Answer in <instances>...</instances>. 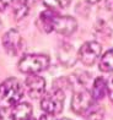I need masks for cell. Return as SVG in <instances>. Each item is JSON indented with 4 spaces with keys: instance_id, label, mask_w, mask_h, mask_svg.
Returning a JSON list of instances; mask_svg holds the SVG:
<instances>
[{
    "instance_id": "d6986e66",
    "label": "cell",
    "mask_w": 113,
    "mask_h": 120,
    "mask_svg": "<svg viewBox=\"0 0 113 120\" xmlns=\"http://www.w3.org/2000/svg\"><path fill=\"white\" fill-rule=\"evenodd\" d=\"M39 120H57V119H55V116L53 115V114L46 113V114H43V115L39 118Z\"/></svg>"
},
{
    "instance_id": "d4e9b609",
    "label": "cell",
    "mask_w": 113,
    "mask_h": 120,
    "mask_svg": "<svg viewBox=\"0 0 113 120\" xmlns=\"http://www.w3.org/2000/svg\"><path fill=\"white\" fill-rule=\"evenodd\" d=\"M62 120H69V119H62Z\"/></svg>"
},
{
    "instance_id": "4fadbf2b",
    "label": "cell",
    "mask_w": 113,
    "mask_h": 120,
    "mask_svg": "<svg viewBox=\"0 0 113 120\" xmlns=\"http://www.w3.org/2000/svg\"><path fill=\"white\" fill-rule=\"evenodd\" d=\"M100 70L103 72H112L113 71V49L107 50L100 60Z\"/></svg>"
},
{
    "instance_id": "cb8c5ba5",
    "label": "cell",
    "mask_w": 113,
    "mask_h": 120,
    "mask_svg": "<svg viewBox=\"0 0 113 120\" xmlns=\"http://www.w3.org/2000/svg\"><path fill=\"white\" fill-rule=\"evenodd\" d=\"M25 120H36V119H33V118L31 116V118H28V119H25Z\"/></svg>"
},
{
    "instance_id": "ba28073f",
    "label": "cell",
    "mask_w": 113,
    "mask_h": 120,
    "mask_svg": "<svg viewBox=\"0 0 113 120\" xmlns=\"http://www.w3.org/2000/svg\"><path fill=\"white\" fill-rule=\"evenodd\" d=\"M76 28H78V22L74 17L57 15V17L54 20L53 31H55L63 36H70L76 31Z\"/></svg>"
},
{
    "instance_id": "277c9868",
    "label": "cell",
    "mask_w": 113,
    "mask_h": 120,
    "mask_svg": "<svg viewBox=\"0 0 113 120\" xmlns=\"http://www.w3.org/2000/svg\"><path fill=\"white\" fill-rule=\"evenodd\" d=\"M94 102H95V99H94L92 94L85 87H82V88L74 92V96L71 99V109L74 113L82 115V114H85L91 108Z\"/></svg>"
},
{
    "instance_id": "e0dca14e",
    "label": "cell",
    "mask_w": 113,
    "mask_h": 120,
    "mask_svg": "<svg viewBox=\"0 0 113 120\" xmlns=\"http://www.w3.org/2000/svg\"><path fill=\"white\" fill-rule=\"evenodd\" d=\"M107 93H108L109 99L113 102V76L109 79L108 83H107Z\"/></svg>"
},
{
    "instance_id": "5bb4252c",
    "label": "cell",
    "mask_w": 113,
    "mask_h": 120,
    "mask_svg": "<svg viewBox=\"0 0 113 120\" xmlns=\"http://www.w3.org/2000/svg\"><path fill=\"white\" fill-rule=\"evenodd\" d=\"M30 11V5L25 1V0H17L14 8V16L16 20L23 19Z\"/></svg>"
},
{
    "instance_id": "44dd1931",
    "label": "cell",
    "mask_w": 113,
    "mask_h": 120,
    "mask_svg": "<svg viewBox=\"0 0 113 120\" xmlns=\"http://www.w3.org/2000/svg\"><path fill=\"white\" fill-rule=\"evenodd\" d=\"M106 8L109 11H113V0H106Z\"/></svg>"
},
{
    "instance_id": "603a6c76",
    "label": "cell",
    "mask_w": 113,
    "mask_h": 120,
    "mask_svg": "<svg viewBox=\"0 0 113 120\" xmlns=\"http://www.w3.org/2000/svg\"><path fill=\"white\" fill-rule=\"evenodd\" d=\"M86 3H89V4H96V3H98L101 1V0H85Z\"/></svg>"
},
{
    "instance_id": "ffe728a7",
    "label": "cell",
    "mask_w": 113,
    "mask_h": 120,
    "mask_svg": "<svg viewBox=\"0 0 113 120\" xmlns=\"http://www.w3.org/2000/svg\"><path fill=\"white\" fill-rule=\"evenodd\" d=\"M4 112H5V109H3V112L0 113V120H12L11 113H10L9 115H6V114H5Z\"/></svg>"
},
{
    "instance_id": "ac0fdd59",
    "label": "cell",
    "mask_w": 113,
    "mask_h": 120,
    "mask_svg": "<svg viewBox=\"0 0 113 120\" xmlns=\"http://www.w3.org/2000/svg\"><path fill=\"white\" fill-rule=\"evenodd\" d=\"M11 3L12 0H0V11H4L6 8H9Z\"/></svg>"
},
{
    "instance_id": "7c38bea8",
    "label": "cell",
    "mask_w": 113,
    "mask_h": 120,
    "mask_svg": "<svg viewBox=\"0 0 113 120\" xmlns=\"http://www.w3.org/2000/svg\"><path fill=\"white\" fill-rule=\"evenodd\" d=\"M59 60L65 65H71L75 63L76 58H75V53H74V49L71 48V45L64 44L59 49Z\"/></svg>"
},
{
    "instance_id": "6da1fadb",
    "label": "cell",
    "mask_w": 113,
    "mask_h": 120,
    "mask_svg": "<svg viewBox=\"0 0 113 120\" xmlns=\"http://www.w3.org/2000/svg\"><path fill=\"white\" fill-rule=\"evenodd\" d=\"M23 97V86L21 82L15 79H6L0 83V108L10 109L16 105Z\"/></svg>"
},
{
    "instance_id": "3957f363",
    "label": "cell",
    "mask_w": 113,
    "mask_h": 120,
    "mask_svg": "<svg viewBox=\"0 0 113 120\" xmlns=\"http://www.w3.org/2000/svg\"><path fill=\"white\" fill-rule=\"evenodd\" d=\"M64 102H65V94L63 90L55 87L49 92H47L46 94H43L41 99V108L43 112L57 115L63 112Z\"/></svg>"
},
{
    "instance_id": "30bf717a",
    "label": "cell",
    "mask_w": 113,
    "mask_h": 120,
    "mask_svg": "<svg viewBox=\"0 0 113 120\" xmlns=\"http://www.w3.org/2000/svg\"><path fill=\"white\" fill-rule=\"evenodd\" d=\"M57 17V14L54 12V10H46L39 15V21H41V26L47 33L53 31V26H54V20Z\"/></svg>"
},
{
    "instance_id": "2e32d148",
    "label": "cell",
    "mask_w": 113,
    "mask_h": 120,
    "mask_svg": "<svg viewBox=\"0 0 113 120\" xmlns=\"http://www.w3.org/2000/svg\"><path fill=\"white\" fill-rule=\"evenodd\" d=\"M42 1L51 10H62L69 6L71 0H42Z\"/></svg>"
},
{
    "instance_id": "7402d4cb",
    "label": "cell",
    "mask_w": 113,
    "mask_h": 120,
    "mask_svg": "<svg viewBox=\"0 0 113 120\" xmlns=\"http://www.w3.org/2000/svg\"><path fill=\"white\" fill-rule=\"evenodd\" d=\"M25 1L27 3V4L30 5V6H32V5H35L37 1H38V0H25Z\"/></svg>"
},
{
    "instance_id": "52a82bcc",
    "label": "cell",
    "mask_w": 113,
    "mask_h": 120,
    "mask_svg": "<svg viewBox=\"0 0 113 120\" xmlns=\"http://www.w3.org/2000/svg\"><path fill=\"white\" fill-rule=\"evenodd\" d=\"M3 45L9 55L11 56L17 55L20 50L22 49V38H21L19 31L16 30L8 31L3 37Z\"/></svg>"
},
{
    "instance_id": "8992f818",
    "label": "cell",
    "mask_w": 113,
    "mask_h": 120,
    "mask_svg": "<svg viewBox=\"0 0 113 120\" xmlns=\"http://www.w3.org/2000/svg\"><path fill=\"white\" fill-rule=\"evenodd\" d=\"M25 87L27 90L28 96L32 99H39L44 94L46 81L42 76H38L36 74H30V76L26 79Z\"/></svg>"
},
{
    "instance_id": "7a4b0ae2",
    "label": "cell",
    "mask_w": 113,
    "mask_h": 120,
    "mask_svg": "<svg viewBox=\"0 0 113 120\" xmlns=\"http://www.w3.org/2000/svg\"><path fill=\"white\" fill-rule=\"evenodd\" d=\"M49 64L51 59L44 54H28L19 61V70L23 74H38L47 70Z\"/></svg>"
},
{
    "instance_id": "9a60e30c",
    "label": "cell",
    "mask_w": 113,
    "mask_h": 120,
    "mask_svg": "<svg viewBox=\"0 0 113 120\" xmlns=\"http://www.w3.org/2000/svg\"><path fill=\"white\" fill-rule=\"evenodd\" d=\"M84 115H85V120H103L105 113H103V109L100 105L94 103V104L91 105V108L84 114Z\"/></svg>"
},
{
    "instance_id": "5b68a950",
    "label": "cell",
    "mask_w": 113,
    "mask_h": 120,
    "mask_svg": "<svg viewBox=\"0 0 113 120\" xmlns=\"http://www.w3.org/2000/svg\"><path fill=\"white\" fill-rule=\"evenodd\" d=\"M101 50H102V47L100 43L97 42H86L81 45L80 50L78 53V56L84 65L86 66H91L96 63L101 55Z\"/></svg>"
},
{
    "instance_id": "8fae6325",
    "label": "cell",
    "mask_w": 113,
    "mask_h": 120,
    "mask_svg": "<svg viewBox=\"0 0 113 120\" xmlns=\"http://www.w3.org/2000/svg\"><path fill=\"white\" fill-rule=\"evenodd\" d=\"M106 92H107V82L102 77H97L95 80L94 86H92V91H91V94H92L94 99L101 101L106 96Z\"/></svg>"
},
{
    "instance_id": "9c48e42d",
    "label": "cell",
    "mask_w": 113,
    "mask_h": 120,
    "mask_svg": "<svg viewBox=\"0 0 113 120\" xmlns=\"http://www.w3.org/2000/svg\"><path fill=\"white\" fill-rule=\"evenodd\" d=\"M32 115V107L28 103H17L16 105L12 107L11 110V116L12 120H25L28 119Z\"/></svg>"
}]
</instances>
